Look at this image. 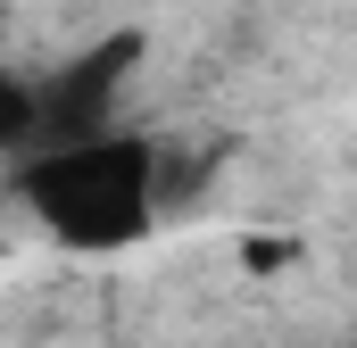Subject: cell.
<instances>
[{"mask_svg":"<svg viewBox=\"0 0 357 348\" xmlns=\"http://www.w3.org/2000/svg\"><path fill=\"white\" fill-rule=\"evenodd\" d=\"M142 75V33H108L75 50L67 67L33 75V150L42 141H84V133H108L116 125V100Z\"/></svg>","mask_w":357,"mask_h":348,"instance_id":"cell-2","label":"cell"},{"mask_svg":"<svg viewBox=\"0 0 357 348\" xmlns=\"http://www.w3.org/2000/svg\"><path fill=\"white\" fill-rule=\"evenodd\" d=\"M33 150V75L0 67V158Z\"/></svg>","mask_w":357,"mask_h":348,"instance_id":"cell-3","label":"cell"},{"mask_svg":"<svg viewBox=\"0 0 357 348\" xmlns=\"http://www.w3.org/2000/svg\"><path fill=\"white\" fill-rule=\"evenodd\" d=\"M17 199L67 249H125L167 207V191H158V141L108 125V133H84V141L17 150Z\"/></svg>","mask_w":357,"mask_h":348,"instance_id":"cell-1","label":"cell"}]
</instances>
